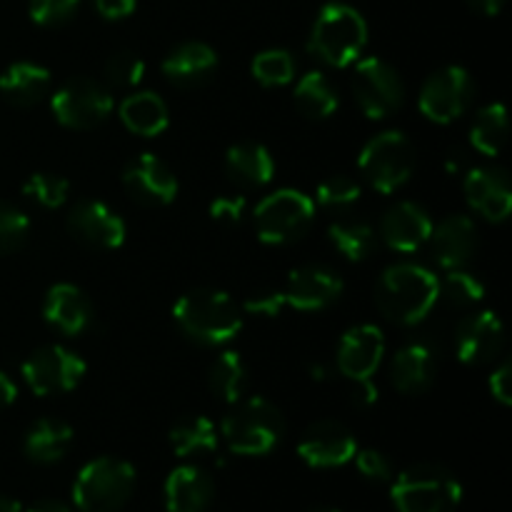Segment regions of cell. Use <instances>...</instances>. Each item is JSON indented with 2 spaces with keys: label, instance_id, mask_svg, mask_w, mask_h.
<instances>
[{
  "label": "cell",
  "instance_id": "obj_1",
  "mask_svg": "<svg viewBox=\"0 0 512 512\" xmlns=\"http://www.w3.org/2000/svg\"><path fill=\"white\" fill-rule=\"evenodd\" d=\"M438 280L425 265H390L375 283V308L398 325L423 323L438 305Z\"/></svg>",
  "mask_w": 512,
  "mask_h": 512
},
{
  "label": "cell",
  "instance_id": "obj_2",
  "mask_svg": "<svg viewBox=\"0 0 512 512\" xmlns=\"http://www.w3.org/2000/svg\"><path fill=\"white\" fill-rule=\"evenodd\" d=\"M173 320L200 345H225L243 330V308L223 290L195 288L173 305Z\"/></svg>",
  "mask_w": 512,
  "mask_h": 512
},
{
  "label": "cell",
  "instance_id": "obj_3",
  "mask_svg": "<svg viewBox=\"0 0 512 512\" xmlns=\"http://www.w3.org/2000/svg\"><path fill=\"white\" fill-rule=\"evenodd\" d=\"M220 435L235 455L260 458L273 453L285 435V418L270 400L240 398L220 423Z\"/></svg>",
  "mask_w": 512,
  "mask_h": 512
},
{
  "label": "cell",
  "instance_id": "obj_4",
  "mask_svg": "<svg viewBox=\"0 0 512 512\" xmlns=\"http://www.w3.org/2000/svg\"><path fill=\"white\" fill-rule=\"evenodd\" d=\"M368 45V23L345 3H328L315 18L308 50L330 68H348Z\"/></svg>",
  "mask_w": 512,
  "mask_h": 512
},
{
  "label": "cell",
  "instance_id": "obj_5",
  "mask_svg": "<svg viewBox=\"0 0 512 512\" xmlns=\"http://www.w3.org/2000/svg\"><path fill=\"white\" fill-rule=\"evenodd\" d=\"M390 483V498L398 512H455L463 500V485L443 465H413Z\"/></svg>",
  "mask_w": 512,
  "mask_h": 512
},
{
  "label": "cell",
  "instance_id": "obj_6",
  "mask_svg": "<svg viewBox=\"0 0 512 512\" xmlns=\"http://www.w3.org/2000/svg\"><path fill=\"white\" fill-rule=\"evenodd\" d=\"M135 468L128 460L95 458L80 468L73 483V503L80 512H118L135 490Z\"/></svg>",
  "mask_w": 512,
  "mask_h": 512
},
{
  "label": "cell",
  "instance_id": "obj_7",
  "mask_svg": "<svg viewBox=\"0 0 512 512\" xmlns=\"http://www.w3.org/2000/svg\"><path fill=\"white\" fill-rule=\"evenodd\" d=\"M358 170L373 190L383 195L395 193L415 170L413 143L400 130H383L363 145Z\"/></svg>",
  "mask_w": 512,
  "mask_h": 512
},
{
  "label": "cell",
  "instance_id": "obj_8",
  "mask_svg": "<svg viewBox=\"0 0 512 512\" xmlns=\"http://www.w3.org/2000/svg\"><path fill=\"white\" fill-rule=\"evenodd\" d=\"M255 233L265 245H288L303 238L315 220V200L303 190L283 188L265 195L255 208Z\"/></svg>",
  "mask_w": 512,
  "mask_h": 512
},
{
  "label": "cell",
  "instance_id": "obj_9",
  "mask_svg": "<svg viewBox=\"0 0 512 512\" xmlns=\"http://www.w3.org/2000/svg\"><path fill=\"white\" fill-rule=\"evenodd\" d=\"M353 95L358 100L360 110L370 120H383L388 115L398 113L405 100V85L400 80L398 70L385 63L378 55L355 60L353 70Z\"/></svg>",
  "mask_w": 512,
  "mask_h": 512
},
{
  "label": "cell",
  "instance_id": "obj_10",
  "mask_svg": "<svg viewBox=\"0 0 512 512\" xmlns=\"http://www.w3.org/2000/svg\"><path fill=\"white\" fill-rule=\"evenodd\" d=\"M50 110L65 128L90 130L105 123L113 113V95L98 80L73 78L55 90L50 98Z\"/></svg>",
  "mask_w": 512,
  "mask_h": 512
},
{
  "label": "cell",
  "instance_id": "obj_11",
  "mask_svg": "<svg viewBox=\"0 0 512 512\" xmlns=\"http://www.w3.org/2000/svg\"><path fill=\"white\" fill-rule=\"evenodd\" d=\"M85 370L88 365L73 350L63 345H43L25 358L20 373H23L25 385L35 395L45 398V395H60L78 388L80 380L85 378Z\"/></svg>",
  "mask_w": 512,
  "mask_h": 512
},
{
  "label": "cell",
  "instance_id": "obj_12",
  "mask_svg": "<svg viewBox=\"0 0 512 512\" xmlns=\"http://www.w3.org/2000/svg\"><path fill=\"white\" fill-rule=\"evenodd\" d=\"M475 83L470 73L460 65H448L430 75L418 95L420 113L438 125L458 120L473 105Z\"/></svg>",
  "mask_w": 512,
  "mask_h": 512
},
{
  "label": "cell",
  "instance_id": "obj_13",
  "mask_svg": "<svg viewBox=\"0 0 512 512\" xmlns=\"http://www.w3.org/2000/svg\"><path fill=\"white\" fill-rule=\"evenodd\" d=\"M123 188L135 203L145 208H165L178 198V178L168 163L153 153L138 155L125 165Z\"/></svg>",
  "mask_w": 512,
  "mask_h": 512
},
{
  "label": "cell",
  "instance_id": "obj_14",
  "mask_svg": "<svg viewBox=\"0 0 512 512\" xmlns=\"http://www.w3.org/2000/svg\"><path fill=\"white\" fill-rule=\"evenodd\" d=\"M358 453L353 433L338 420H318L298 440V455L305 465L318 470L343 468Z\"/></svg>",
  "mask_w": 512,
  "mask_h": 512
},
{
  "label": "cell",
  "instance_id": "obj_15",
  "mask_svg": "<svg viewBox=\"0 0 512 512\" xmlns=\"http://www.w3.org/2000/svg\"><path fill=\"white\" fill-rule=\"evenodd\" d=\"M70 235L98 250H115L125 243V223L100 200H78L65 218Z\"/></svg>",
  "mask_w": 512,
  "mask_h": 512
},
{
  "label": "cell",
  "instance_id": "obj_16",
  "mask_svg": "<svg viewBox=\"0 0 512 512\" xmlns=\"http://www.w3.org/2000/svg\"><path fill=\"white\" fill-rule=\"evenodd\" d=\"M385 355V335L378 325H355L340 338L335 363L348 380H365L378 373Z\"/></svg>",
  "mask_w": 512,
  "mask_h": 512
},
{
  "label": "cell",
  "instance_id": "obj_17",
  "mask_svg": "<svg viewBox=\"0 0 512 512\" xmlns=\"http://www.w3.org/2000/svg\"><path fill=\"white\" fill-rule=\"evenodd\" d=\"M503 323L490 310L468 315L455 330V353L465 365H485L495 360L503 350Z\"/></svg>",
  "mask_w": 512,
  "mask_h": 512
},
{
  "label": "cell",
  "instance_id": "obj_18",
  "mask_svg": "<svg viewBox=\"0 0 512 512\" xmlns=\"http://www.w3.org/2000/svg\"><path fill=\"white\" fill-rule=\"evenodd\" d=\"M465 200L490 223H503L512 213V185L505 170L473 168L463 180Z\"/></svg>",
  "mask_w": 512,
  "mask_h": 512
},
{
  "label": "cell",
  "instance_id": "obj_19",
  "mask_svg": "<svg viewBox=\"0 0 512 512\" xmlns=\"http://www.w3.org/2000/svg\"><path fill=\"white\" fill-rule=\"evenodd\" d=\"M430 233H433L430 213L413 200L395 203L380 220V238L395 253H415L428 243Z\"/></svg>",
  "mask_w": 512,
  "mask_h": 512
},
{
  "label": "cell",
  "instance_id": "obj_20",
  "mask_svg": "<svg viewBox=\"0 0 512 512\" xmlns=\"http://www.w3.org/2000/svg\"><path fill=\"white\" fill-rule=\"evenodd\" d=\"M343 288V278L338 273L320 265H305L290 273L283 293L285 303L293 305L295 310L318 313V310L330 308L343 295Z\"/></svg>",
  "mask_w": 512,
  "mask_h": 512
},
{
  "label": "cell",
  "instance_id": "obj_21",
  "mask_svg": "<svg viewBox=\"0 0 512 512\" xmlns=\"http://www.w3.org/2000/svg\"><path fill=\"white\" fill-rule=\"evenodd\" d=\"M45 323L63 335H80L93 325L95 310L88 295L73 283H55L43 303Z\"/></svg>",
  "mask_w": 512,
  "mask_h": 512
},
{
  "label": "cell",
  "instance_id": "obj_22",
  "mask_svg": "<svg viewBox=\"0 0 512 512\" xmlns=\"http://www.w3.org/2000/svg\"><path fill=\"white\" fill-rule=\"evenodd\" d=\"M433 255L445 270L463 268L478 250V225L468 215H448L430 233Z\"/></svg>",
  "mask_w": 512,
  "mask_h": 512
},
{
  "label": "cell",
  "instance_id": "obj_23",
  "mask_svg": "<svg viewBox=\"0 0 512 512\" xmlns=\"http://www.w3.org/2000/svg\"><path fill=\"white\" fill-rule=\"evenodd\" d=\"M163 75L178 88H198L205 85L218 70V53L200 40L180 43L163 60Z\"/></svg>",
  "mask_w": 512,
  "mask_h": 512
},
{
  "label": "cell",
  "instance_id": "obj_24",
  "mask_svg": "<svg viewBox=\"0 0 512 512\" xmlns=\"http://www.w3.org/2000/svg\"><path fill=\"white\" fill-rule=\"evenodd\" d=\"M163 495L168 512H205L213 503L215 485L198 465H180L165 480Z\"/></svg>",
  "mask_w": 512,
  "mask_h": 512
},
{
  "label": "cell",
  "instance_id": "obj_25",
  "mask_svg": "<svg viewBox=\"0 0 512 512\" xmlns=\"http://www.w3.org/2000/svg\"><path fill=\"white\" fill-rule=\"evenodd\" d=\"M435 353L425 343H410L395 353L390 363V380L403 395H418L435 380Z\"/></svg>",
  "mask_w": 512,
  "mask_h": 512
},
{
  "label": "cell",
  "instance_id": "obj_26",
  "mask_svg": "<svg viewBox=\"0 0 512 512\" xmlns=\"http://www.w3.org/2000/svg\"><path fill=\"white\" fill-rule=\"evenodd\" d=\"M50 83H53V75L45 65L20 60V63L5 68L3 75H0V95L10 105L30 108V105H38L50 93Z\"/></svg>",
  "mask_w": 512,
  "mask_h": 512
},
{
  "label": "cell",
  "instance_id": "obj_27",
  "mask_svg": "<svg viewBox=\"0 0 512 512\" xmlns=\"http://www.w3.org/2000/svg\"><path fill=\"white\" fill-rule=\"evenodd\" d=\"M225 175L240 188H265L275 178V160L260 143H238L225 153Z\"/></svg>",
  "mask_w": 512,
  "mask_h": 512
},
{
  "label": "cell",
  "instance_id": "obj_28",
  "mask_svg": "<svg viewBox=\"0 0 512 512\" xmlns=\"http://www.w3.org/2000/svg\"><path fill=\"white\" fill-rule=\"evenodd\" d=\"M73 428L65 420L58 418H40L28 428L23 440V450L28 460L40 465L58 463L68 455L70 445H73Z\"/></svg>",
  "mask_w": 512,
  "mask_h": 512
},
{
  "label": "cell",
  "instance_id": "obj_29",
  "mask_svg": "<svg viewBox=\"0 0 512 512\" xmlns=\"http://www.w3.org/2000/svg\"><path fill=\"white\" fill-rule=\"evenodd\" d=\"M120 120H123L125 128L135 135H143V138H155V135L163 133L170 123V113L165 100L158 93H133L120 103Z\"/></svg>",
  "mask_w": 512,
  "mask_h": 512
},
{
  "label": "cell",
  "instance_id": "obj_30",
  "mask_svg": "<svg viewBox=\"0 0 512 512\" xmlns=\"http://www.w3.org/2000/svg\"><path fill=\"white\" fill-rule=\"evenodd\" d=\"M295 108L310 120H325L338 110V90L320 70H310L298 80L293 90Z\"/></svg>",
  "mask_w": 512,
  "mask_h": 512
},
{
  "label": "cell",
  "instance_id": "obj_31",
  "mask_svg": "<svg viewBox=\"0 0 512 512\" xmlns=\"http://www.w3.org/2000/svg\"><path fill=\"white\" fill-rule=\"evenodd\" d=\"M170 445L178 458H190V455L213 453L218 448V428L205 415H188L180 418L170 428Z\"/></svg>",
  "mask_w": 512,
  "mask_h": 512
},
{
  "label": "cell",
  "instance_id": "obj_32",
  "mask_svg": "<svg viewBox=\"0 0 512 512\" xmlns=\"http://www.w3.org/2000/svg\"><path fill=\"white\" fill-rule=\"evenodd\" d=\"M508 143V110L503 103H493L475 115L470 125V145L480 155L495 158Z\"/></svg>",
  "mask_w": 512,
  "mask_h": 512
},
{
  "label": "cell",
  "instance_id": "obj_33",
  "mask_svg": "<svg viewBox=\"0 0 512 512\" xmlns=\"http://www.w3.org/2000/svg\"><path fill=\"white\" fill-rule=\"evenodd\" d=\"M208 385L223 403H238L245 393V385H248V368H245V360L240 358V353H235V350L220 353L215 363L210 365Z\"/></svg>",
  "mask_w": 512,
  "mask_h": 512
},
{
  "label": "cell",
  "instance_id": "obj_34",
  "mask_svg": "<svg viewBox=\"0 0 512 512\" xmlns=\"http://www.w3.org/2000/svg\"><path fill=\"white\" fill-rule=\"evenodd\" d=\"M328 238L345 260L363 263L365 258L373 255L378 235L363 220H335L328 228Z\"/></svg>",
  "mask_w": 512,
  "mask_h": 512
},
{
  "label": "cell",
  "instance_id": "obj_35",
  "mask_svg": "<svg viewBox=\"0 0 512 512\" xmlns=\"http://www.w3.org/2000/svg\"><path fill=\"white\" fill-rule=\"evenodd\" d=\"M485 298V285L473 273L455 268L448 270L443 280H438V300L453 308H473Z\"/></svg>",
  "mask_w": 512,
  "mask_h": 512
},
{
  "label": "cell",
  "instance_id": "obj_36",
  "mask_svg": "<svg viewBox=\"0 0 512 512\" xmlns=\"http://www.w3.org/2000/svg\"><path fill=\"white\" fill-rule=\"evenodd\" d=\"M253 78L265 88H283L293 83L295 78V60L288 50H263L253 60Z\"/></svg>",
  "mask_w": 512,
  "mask_h": 512
},
{
  "label": "cell",
  "instance_id": "obj_37",
  "mask_svg": "<svg viewBox=\"0 0 512 512\" xmlns=\"http://www.w3.org/2000/svg\"><path fill=\"white\" fill-rule=\"evenodd\" d=\"M360 195H363V188L358 180L348 178V175H330L315 190V203L333 213H343L358 203Z\"/></svg>",
  "mask_w": 512,
  "mask_h": 512
},
{
  "label": "cell",
  "instance_id": "obj_38",
  "mask_svg": "<svg viewBox=\"0 0 512 512\" xmlns=\"http://www.w3.org/2000/svg\"><path fill=\"white\" fill-rule=\"evenodd\" d=\"M23 193L28 195L30 200H35L40 208L55 210L60 208V205H65V200H68L70 183L53 173H33L23 183Z\"/></svg>",
  "mask_w": 512,
  "mask_h": 512
},
{
  "label": "cell",
  "instance_id": "obj_39",
  "mask_svg": "<svg viewBox=\"0 0 512 512\" xmlns=\"http://www.w3.org/2000/svg\"><path fill=\"white\" fill-rule=\"evenodd\" d=\"M105 83L113 85V88L130 90L143 80L145 75V60L138 53H130V50H120V53L110 55L105 60Z\"/></svg>",
  "mask_w": 512,
  "mask_h": 512
},
{
  "label": "cell",
  "instance_id": "obj_40",
  "mask_svg": "<svg viewBox=\"0 0 512 512\" xmlns=\"http://www.w3.org/2000/svg\"><path fill=\"white\" fill-rule=\"evenodd\" d=\"M30 220L15 205L0 200V253H13L28 240Z\"/></svg>",
  "mask_w": 512,
  "mask_h": 512
},
{
  "label": "cell",
  "instance_id": "obj_41",
  "mask_svg": "<svg viewBox=\"0 0 512 512\" xmlns=\"http://www.w3.org/2000/svg\"><path fill=\"white\" fill-rule=\"evenodd\" d=\"M80 0H30L28 13L30 20L43 28H55V25H63L78 13Z\"/></svg>",
  "mask_w": 512,
  "mask_h": 512
},
{
  "label": "cell",
  "instance_id": "obj_42",
  "mask_svg": "<svg viewBox=\"0 0 512 512\" xmlns=\"http://www.w3.org/2000/svg\"><path fill=\"white\" fill-rule=\"evenodd\" d=\"M355 468L370 483H390L393 480V463L385 453L373 448H365L355 453Z\"/></svg>",
  "mask_w": 512,
  "mask_h": 512
},
{
  "label": "cell",
  "instance_id": "obj_43",
  "mask_svg": "<svg viewBox=\"0 0 512 512\" xmlns=\"http://www.w3.org/2000/svg\"><path fill=\"white\" fill-rule=\"evenodd\" d=\"M285 305L288 303H285L283 290L265 288V290H258V293H253L248 300H245L243 313L255 315V318H275V315L283 313Z\"/></svg>",
  "mask_w": 512,
  "mask_h": 512
},
{
  "label": "cell",
  "instance_id": "obj_44",
  "mask_svg": "<svg viewBox=\"0 0 512 512\" xmlns=\"http://www.w3.org/2000/svg\"><path fill=\"white\" fill-rule=\"evenodd\" d=\"M245 210H248V200L243 195H218L208 205L210 218L220 225H240L245 218Z\"/></svg>",
  "mask_w": 512,
  "mask_h": 512
},
{
  "label": "cell",
  "instance_id": "obj_45",
  "mask_svg": "<svg viewBox=\"0 0 512 512\" xmlns=\"http://www.w3.org/2000/svg\"><path fill=\"white\" fill-rule=\"evenodd\" d=\"M488 388H490V395H493L500 405H505V408L512 405V365L510 363H503L500 368L493 370V375H490L488 380Z\"/></svg>",
  "mask_w": 512,
  "mask_h": 512
},
{
  "label": "cell",
  "instance_id": "obj_46",
  "mask_svg": "<svg viewBox=\"0 0 512 512\" xmlns=\"http://www.w3.org/2000/svg\"><path fill=\"white\" fill-rule=\"evenodd\" d=\"M135 3L138 0H95V8L103 18L108 20H120V18H128L130 13L135 10Z\"/></svg>",
  "mask_w": 512,
  "mask_h": 512
},
{
  "label": "cell",
  "instance_id": "obj_47",
  "mask_svg": "<svg viewBox=\"0 0 512 512\" xmlns=\"http://www.w3.org/2000/svg\"><path fill=\"white\" fill-rule=\"evenodd\" d=\"M353 383V405H358V408H373L378 403V385L373 383V378L353 380Z\"/></svg>",
  "mask_w": 512,
  "mask_h": 512
},
{
  "label": "cell",
  "instance_id": "obj_48",
  "mask_svg": "<svg viewBox=\"0 0 512 512\" xmlns=\"http://www.w3.org/2000/svg\"><path fill=\"white\" fill-rule=\"evenodd\" d=\"M15 398H18V385L8 375L0 373V410L10 408L15 403Z\"/></svg>",
  "mask_w": 512,
  "mask_h": 512
},
{
  "label": "cell",
  "instance_id": "obj_49",
  "mask_svg": "<svg viewBox=\"0 0 512 512\" xmlns=\"http://www.w3.org/2000/svg\"><path fill=\"white\" fill-rule=\"evenodd\" d=\"M468 5L473 10H478L480 15H498L503 10L505 0H468Z\"/></svg>",
  "mask_w": 512,
  "mask_h": 512
},
{
  "label": "cell",
  "instance_id": "obj_50",
  "mask_svg": "<svg viewBox=\"0 0 512 512\" xmlns=\"http://www.w3.org/2000/svg\"><path fill=\"white\" fill-rule=\"evenodd\" d=\"M25 512H75V510L70 508L68 503H63V500H38L33 508H28Z\"/></svg>",
  "mask_w": 512,
  "mask_h": 512
},
{
  "label": "cell",
  "instance_id": "obj_51",
  "mask_svg": "<svg viewBox=\"0 0 512 512\" xmlns=\"http://www.w3.org/2000/svg\"><path fill=\"white\" fill-rule=\"evenodd\" d=\"M0 512H23V505H20L18 500L0 495Z\"/></svg>",
  "mask_w": 512,
  "mask_h": 512
},
{
  "label": "cell",
  "instance_id": "obj_52",
  "mask_svg": "<svg viewBox=\"0 0 512 512\" xmlns=\"http://www.w3.org/2000/svg\"><path fill=\"white\" fill-rule=\"evenodd\" d=\"M310 378H315V380H323V378H325V368H323V365H318V363H313V365H310Z\"/></svg>",
  "mask_w": 512,
  "mask_h": 512
},
{
  "label": "cell",
  "instance_id": "obj_53",
  "mask_svg": "<svg viewBox=\"0 0 512 512\" xmlns=\"http://www.w3.org/2000/svg\"><path fill=\"white\" fill-rule=\"evenodd\" d=\"M308 512H340V510H335V508H325V505H320V508H310Z\"/></svg>",
  "mask_w": 512,
  "mask_h": 512
}]
</instances>
